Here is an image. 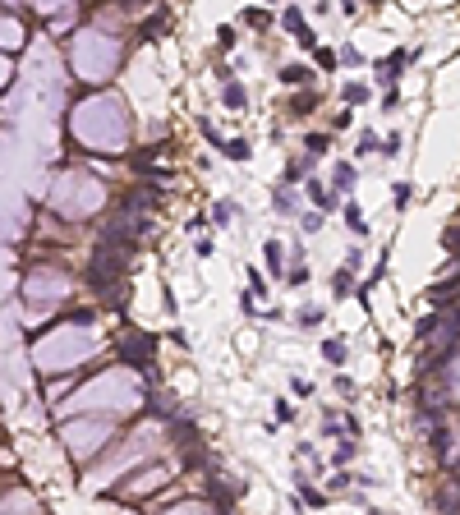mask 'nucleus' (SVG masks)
<instances>
[{"instance_id":"1","label":"nucleus","mask_w":460,"mask_h":515,"mask_svg":"<svg viewBox=\"0 0 460 515\" xmlns=\"http://www.w3.org/2000/svg\"><path fill=\"white\" fill-rule=\"evenodd\" d=\"M74 133L97 152H120L129 143V115H124L120 97H88L83 106L74 110Z\"/></svg>"},{"instance_id":"2","label":"nucleus","mask_w":460,"mask_h":515,"mask_svg":"<svg viewBox=\"0 0 460 515\" xmlns=\"http://www.w3.org/2000/svg\"><path fill=\"white\" fill-rule=\"evenodd\" d=\"M115 65H120V42L110 33H97V28H83L74 42V69L83 78H92V83H106L110 74H115Z\"/></svg>"},{"instance_id":"3","label":"nucleus","mask_w":460,"mask_h":515,"mask_svg":"<svg viewBox=\"0 0 460 515\" xmlns=\"http://www.w3.org/2000/svg\"><path fill=\"white\" fill-rule=\"evenodd\" d=\"M92 345H97L92 331L74 318V327H55V336L37 340V363L42 368H74V363H83L92 354Z\"/></svg>"},{"instance_id":"4","label":"nucleus","mask_w":460,"mask_h":515,"mask_svg":"<svg viewBox=\"0 0 460 515\" xmlns=\"http://www.w3.org/2000/svg\"><path fill=\"white\" fill-rule=\"evenodd\" d=\"M134 400H143V391L124 373H101L97 382H88L69 400V409H92V405L97 409H124V405H134Z\"/></svg>"},{"instance_id":"5","label":"nucleus","mask_w":460,"mask_h":515,"mask_svg":"<svg viewBox=\"0 0 460 515\" xmlns=\"http://www.w3.org/2000/svg\"><path fill=\"white\" fill-rule=\"evenodd\" d=\"M101 198H106V189L97 184L92 175H65V180H55V189H51V203L65 217H88V212H97L101 208Z\"/></svg>"},{"instance_id":"6","label":"nucleus","mask_w":460,"mask_h":515,"mask_svg":"<svg viewBox=\"0 0 460 515\" xmlns=\"http://www.w3.org/2000/svg\"><path fill=\"white\" fill-rule=\"evenodd\" d=\"M106 442H110L106 419H78V423H65V447H69V456H78V460H88L92 451H101Z\"/></svg>"},{"instance_id":"7","label":"nucleus","mask_w":460,"mask_h":515,"mask_svg":"<svg viewBox=\"0 0 460 515\" xmlns=\"http://www.w3.org/2000/svg\"><path fill=\"white\" fill-rule=\"evenodd\" d=\"M152 354H157V336H143V331H134V336L124 340V363H129V368L152 373Z\"/></svg>"},{"instance_id":"8","label":"nucleus","mask_w":460,"mask_h":515,"mask_svg":"<svg viewBox=\"0 0 460 515\" xmlns=\"http://www.w3.org/2000/svg\"><path fill=\"white\" fill-rule=\"evenodd\" d=\"M65 290H69L65 276H33V281H28V299H33V304H42V299H65Z\"/></svg>"},{"instance_id":"9","label":"nucleus","mask_w":460,"mask_h":515,"mask_svg":"<svg viewBox=\"0 0 460 515\" xmlns=\"http://www.w3.org/2000/svg\"><path fill=\"white\" fill-rule=\"evenodd\" d=\"M405 60H410V51H396L391 60H378L373 69H378V78H382V83H396V74H401V65H405Z\"/></svg>"},{"instance_id":"10","label":"nucleus","mask_w":460,"mask_h":515,"mask_svg":"<svg viewBox=\"0 0 460 515\" xmlns=\"http://www.w3.org/2000/svg\"><path fill=\"white\" fill-rule=\"evenodd\" d=\"M166 28H171V14H166V10H157L152 19H148V23L138 28V37H143V42H152V37H161Z\"/></svg>"},{"instance_id":"11","label":"nucleus","mask_w":460,"mask_h":515,"mask_svg":"<svg viewBox=\"0 0 460 515\" xmlns=\"http://www.w3.org/2000/svg\"><path fill=\"white\" fill-rule=\"evenodd\" d=\"M221 152H226L230 161H249L253 147H249V138H226V143H221Z\"/></svg>"},{"instance_id":"12","label":"nucleus","mask_w":460,"mask_h":515,"mask_svg":"<svg viewBox=\"0 0 460 515\" xmlns=\"http://www.w3.org/2000/svg\"><path fill=\"white\" fill-rule=\"evenodd\" d=\"M285 28H290V33H299V46H313V33H304V14L299 10H285Z\"/></svg>"},{"instance_id":"13","label":"nucleus","mask_w":460,"mask_h":515,"mask_svg":"<svg viewBox=\"0 0 460 515\" xmlns=\"http://www.w3.org/2000/svg\"><path fill=\"white\" fill-rule=\"evenodd\" d=\"M267 272H272V276H281L285 272V249H281V244H276V240H267Z\"/></svg>"},{"instance_id":"14","label":"nucleus","mask_w":460,"mask_h":515,"mask_svg":"<svg viewBox=\"0 0 460 515\" xmlns=\"http://www.w3.org/2000/svg\"><path fill=\"white\" fill-rule=\"evenodd\" d=\"M194 437H198V428L189 423V419H175V428H171V442H175V447H189Z\"/></svg>"},{"instance_id":"15","label":"nucleus","mask_w":460,"mask_h":515,"mask_svg":"<svg viewBox=\"0 0 460 515\" xmlns=\"http://www.w3.org/2000/svg\"><path fill=\"white\" fill-rule=\"evenodd\" d=\"M221 97H226V110H244V106H249V92H244L240 83H226Z\"/></svg>"},{"instance_id":"16","label":"nucleus","mask_w":460,"mask_h":515,"mask_svg":"<svg viewBox=\"0 0 460 515\" xmlns=\"http://www.w3.org/2000/svg\"><path fill=\"white\" fill-rule=\"evenodd\" d=\"M345 226H350L354 235H364L368 231V221H364V212H359V203H345Z\"/></svg>"},{"instance_id":"17","label":"nucleus","mask_w":460,"mask_h":515,"mask_svg":"<svg viewBox=\"0 0 460 515\" xmlns=\"http://www.w3.org/2000/svg\"><path fill=\"white\" fill-rule=\"evenodd\" d=\"M327 147H331V138H322V133H308V138H304L308 157H327Z\"/></svg>"},{"instance_id":"18","label":"nucleus","mask_w":460,"mask_h":515,"mask_svg":"<svg viewBox=\"0 0 460 515\" xmlns=\"http://www.w3.org/2000/svg\"><path fill=\"white\" fill-rule=\"evenodd\" d=\"M354 180H359V175H354V166L340 161V166H336V189H354Z\"/></svg>"},{"instance_id":"19","label":"nucleus","mask_w":460,"mask_h":515,"mask_svg":"<svg viewBox=\"0 0 460 515\" xmlns=\"http://www.w3.org/2000/svg\"><path fill=\"white\" fill-rule=\"evenodd\" d=\"M345 101H350V106H364V101H368V88H364V83H345Z\"/></svg>"},{"instance_id":"20","label":"nucleus","mask_w":460,"mask_h":515,"mask_svg":"<svg viewBox=\"0 0 460 515\" xmlns=\"http://www.w3.org/2000/svg\"><path fill=\"white\" fill-rule=\"evenodd\" d=\"M308 78V69L304 65H290V69H281V83H290V88H295V83H304Z\"/></svg>"},{"instance_id":"21","label":"nucleus","mask_w":460,"mask_h":515,"mask_svg":"<svg viewBox=\"0 0 460 515\" xmlns=\"http://www.w3.org/2000/svg\"><path fill=\"white\" fill-rule=\"evenodd\" d=\"M308 198H313V203H318V208H331V194L322 184H308Z\"/></svg>"},{"instance_id":"22","label":"nucleus","mask_w":460,"mask_h":515,"mask_svg":"<svg viewBox=\"0 0 460 515\" xmlns=\"http://www.w3.org/2000/svg\"><path fill=\"white\" fill-rule=\"evenodd\" d=\"M322 354H327L331 363H340V359H345V345H340V340H327V345H322Z\"/></svg>"},{"instance_id":"23","label":"nucleus","mask_w":460,"mask_h":515,"mask_svg":"<svg viewBox=\"0 0 460 515\" xmlns=\"http://www.w3.org/2000/svg\"><path fill=\"white\" fill-rule=\"evenodd\" d=\"M313 106H318V101L308 97V92H299V97H295V106H290V110H295V115H308V110H313Z\"/></svg>"},{"instance_id":"24","label":"nucleus","mask_w":460,"mask_h":515,"mask_svg":"<svg viewBox=\"0 0 460 515\" xmlns=\"http://www.w3.org/2000/svg\"><path fill=\"white\" fill-rule=\"evenodd\" d=\"M331 285H336V299H345V295H350V272H336Z\"/></svg>"},{"instance_id":"25","label":"nucleus","mask_w":460,"mask_h":515,"mask_svg":"<svg viewBox=\"0 0 460 515\" xmlns=\"http://www.w3.org/2000/svg\"><path fill=\"white\" fill-rule=\"evenodd\" d=\"M230 217H235V203H226V198H221V203H217V221H221V226H226Z\"/></svg>"},{"instance_id":"26","label":"nucleus","mask_w":460,"mask_h":515,"mask_svg":"<svg viewBox=\"0 0 460 515\" xmlns=\"http://www.w3.org/2000/svg\"><path fill=\"white\" fill-rule=\"evenodd\" d=\"M451 396L460 400V354H456V363H451Z\"/></svg>"},{"instance_id":"27","label":"nucleus","mask_w":460,"mask_h":515,"mask_svg":"<svg viewBox=\"0 0 460 515\" xmlns=\"http://www.w3.org/2000/svg\"><path fill=\"white\" fill-rule=\"evenodd\" d=\"M299 322H304V327H313V322H322V313H318V308H299Z\"/></svg>"},{"instance_id":"28","label":"nucleus","mask_w":460,"mask_h":515,"mask_svg":"<svg viewBox=\"0 0 460 515\" xmlns=\"http://www.w3.org/2000/svg\"><path fill=\"white\" fill-rule=\"evenodd\" d=\"M378 147H382L387 157H396V152H401V138H396V133H387V143H378Z\"/></svg>"},{"instance_id":"29","label":"nucleus","mask_w":460,"mask_h":515,"mask_svg":"<svg viewBox=\"0 0 460 515\" xmlns=\"http://www.w3.org/2000/svg\"><path fill=\"white\" fill-rule=\"evenodd\" d=\"M217 33H221L217 42H221V46H226V51H230V46H235V28H230V23H226V28H217Z\"/></svg>"},{"instance_id":"30","label":"nucleus","mask_w":460,"mask_h":515,"mask_svg":"<svg viewBox=\"0 0 460 515\" xmlns=\"http://www.w3.org/2000/svg\"><path fill=\"white\" fill-rule=\"evenodd\" d=\"M65 5H69V0H37V10H46V14H51V10H65Z\"/></svg>"},{"instance_id":"31","label":"nucleus","mask_w":460,"mask_h":515,"mask_svg":"<svg viewBox=\"0 0 460 515\" xmlns=\"http://www.w3.org/2000/svg\"><path fill=\"white\" fill-rule=\"evenodd\" d=\"M5 78H10V60H5V55H0V83H5Z\"/></svg>"},{"instance_id":"32","label":"nucleus","mask_w":460,"mask_h":515,"mask_svg":"<svg viewBox=\"0 0 460 515\" xmlns=\"http://www.w3.org/2000/svg\"><path fill=\"white\" fill-rule=\"evenodd\" d=\"M120 5H124V10H129V5H143V0H120Z\"/></svg>"}]
</instances>
